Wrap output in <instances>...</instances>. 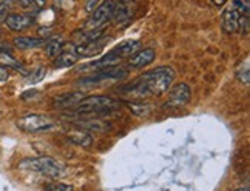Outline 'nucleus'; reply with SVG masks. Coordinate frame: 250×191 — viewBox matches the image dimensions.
I'll list each match as a JSON object with an SVG mask.
<instances>
[{
    "label": "nucleus",
    "mask_w": 250,
    "mask_h": 191,
    "mask_svg": "<svg viewBox=\"0 0 250 191\" xmlns=\"http://www.w3.org/2000/svg\"><path fill=\"white\" fill-rule=\"evenodd\" d=\"M139 46H141V42L139 40H127V42H122L116 48H113V50L108 54H105L102 59L96 60L90 66H91V68H94V70H102V68H108V66H114V65H118L121 60L131 57L134 53L139 50Z\"/></svg>",
    "instance_id": "obj_4"
},
{
    "label": "nucleus",
    "mask_w": 250,
    "mask_h": 191,
    "mask_svg": "<svg viewBox=\"0 0 250 191\" xmlns=\"http://www.w3.org/2000/svg\"><path fill=\"white\" fill-rule=\"evenodd\" d=\"M68 140L73 142L74 145L82 147V148H90L93 145V136L90 134V133H85V131L68 133Z\"/></svg>",
    "instance_id": "obj_16"
},
{
    "label": "nucleus",
    "mask_w": 250,
    "mask_h": 191,
    "mask_svg": "<svg viewBox=\"0 0 250 191\" xmlns=\"http://www.w3.org/2000/svg\"><path fill=\"white\" fill-rule=\"evenodd\" d=\"M236 191H249V187H244V188H238Z\"/></svg>",
    "instance_id": "obj_28"
},
{
    "label": "nucleus",
    "mask_w": 250,
    "mask_h": 191,
    "mask_svg": "<svg viewBox=\"0 0 250 191\" xmlns=\"http://www.w3.org/2000/svg\"><path fill=\"white\" fill-rule=\"evenodd\" d=\"M211 2H213L215 5H218V6H221V5H224L227 0H211Z\"/></svg>",
    "instance_id": "obj_27"
},
{
    "label": "nucleus",
    "mask_w": 250,
    "mask_h": 191,
    "mask_svg": "<svg viewBox=\"0 0 250 191\" xmlns=\"http://www.w3.org/2000/svg\"><path fill=\"white\" fill-rule=\"evenodd\" d=\"M136 8H138V0H116L111 19L116 23H127L133 17V14L136 13Z\"/></svg>",
    "instance_id": "obj_9"
},
{
    "label": "nucleus",
    "mask_w": 250,
    "mask_h": 191,
    "mask_svg": "<svg viewBox=\"0 0 250 191\" xmlns=\"http://www.w3.org/2000/svg\"><path fill=\"white\" fill-rule=\"evenodd\" d=\"M121 105L119 100L107 96H91V97H83L76 107H73V113L76 116H94V114L116 111L121 108Z\"/></svg>",
    "instance_id": "obj_2"
},
{
    "label": "nucleus",
    "mask_w": 250,
    "mask_h": 191,
    "mask_svg": "<svg viewBox=\"0 0 250 191\" xmlns=\"http://www.w3.org/2000/svg\"><path fill=\"white\" fill-rule=\"evenodd\" d=\"M74 125L78 128L96 131V133H102V131L110 130V125H107V123L102 122V120H76Z\"/></svg>",
    "instance_id": "obj_17"
},
{
    "label": "nucleus",
    "mask_w": 250,
    "mask_h": 191,
    "mask_svg": "<svg viewBox=\"0 0 250 191\" xmlns=\"http://www.w3.org/2000/svg\"><path fill=\"white\" fill-rule=\"evenodd\" d=\"M46 191H74L71 185L68 184H54V185H50L48 187Z\"/></svg>",
    "instance_id": "obj_21"
},
{
    "label": "nucleus",
    "mask_w": 250,
    "mask_h": 191,
    "mask_svg": "<svg viewBox=\"0 0 250 191\" xmlns=\"http://www.w3.org/2000/svg\"><path fill=\"white\" fill-rule=\"evenodd\" d=\"M85 97V94L82 91H71V93H63L56 96L53 99V105L56 108L61 110H70L73 107H76L82 99Z\"/></svg>",
    "instance_id": "obj_11"
},
{
    "label": "nucleus",
    "mask_w": 250,
    "mask_h": 191,
    "mask_svg": "<svg viewBox=\"0 0 250 191\" xmlns=\"http://www.w3.org/2000/svg\"><path fill=\"white\" fill-rule=\"evenodd\" d=\"M19 3H21L22 8H34V0H19Z\"/></svg>",
    "instance_id": "obj_25"
},
{
    "label": "nucleus",
    "mask_w": 250,
    "mask_h": 191,
    "mask_svg": "<svg viewBox=\"0 0 250 191\" xmlns=\"http://www.w3.org/2000/svg\"><path fill=\"white\" fill-rule=\"evenodd\" d=\"M236 79L241 83H244V85H249V79H250V76H249V62H244V68L241 65L236 70Z\"/></svg>",
    "instance_id": "obj_19"
},
{
    "label": "nucleus",
    "mask_w": 250,
    "mask_h": 191,
    "mask_svg": "<svg viewBox=\"0 0 250 191\" xmlns=\"http://www.w3.org/2000/svg\"><path fill=\"white\" fill-rule=\"evenodd\" d=\"M175 80V71L170 66H158V68L144 73L136 80L121 88V93L128 96L133 100H142L148 97H158L171 87Z\"/></svg>",
    "instance_id": "obj_1"
},
{
    "label": "nucleus",
    "mask_w": 250,
    "mask_h": 191,
    "mask_svg": "<svg viewBox=\"0 0 250 191\" xmlns=\"http://www.w3.org/2000/svg\"><path fill=\"white\" fill-rule=\"evenodd\" d=\"M98 3H99V0H86L85 9H86L88 13H93V11H94V8L98 6Z\"/></svg>",
    "instance_id": "obj_23"
},
{
    "label": "nucleus",
    "mask_w": 250,
    "mask_h": 191,
    "mask_svg": "<svg viewBox=\"0 0 250 191\" xmlns=\"http://www.w3.org/2000/svg\"><path fill=\"white\" fill-rule=\"evenodd\" d=\"M78 53H76V48H71V50H62L59 54L54 57V66L56 68H68V66H73L76 62H78Z\"/></svg>",
    "instance_id": "obj_14"
},
{
    "label": "nucleus",
    "mask_w": 250,
    "mask_h": 191,
    "mask_svg": "<svg viewBox=\"0 0 250 191\" xmlns=\"http://www.w3.org/2000/svg\"><path fill=\"white\" fill-rule=\"evenodd\" d=\"M33 76H30L28 77V82L30 83H37V82H41L43 77H45V74H46V70L45 68H37L34 73H31Z\"/></svg>",
    "instance_id": "obj_20"
},
{
    "label": "nucleus",
    "mask_w": 250,
    "mask_h": 191,
    "mask_svg": "<svg viewBox=\"0 0 250 191\" xmlns=\"http://www.w3.org/2000/svg\"><path fill=\"white\" fill-rule=\"evenodd\" d=\"M34 96H39V91L31 90V91H28V93H23V94H22V99L25 100L26 97H34Z\"/></svg>",
    "instance_id": "obj_26"
},
{
    "label": "nucleus",
    "mask_w": 250,
    "mask_h": 191,
    "mask_svg": "<svg viewBox=\"0 0 250 191\" xmlns=\"http://www.w3.org/2000/svg\"><path fill=\"white\" fill-rule=\"evenodd\" d=\"M156 53L151 48H146V50L136 51L131 57H128V63L133 66V68H144V66L150 65L153 60H155Z\"/></svg>",
    "instance_id": "obj_12"
},
{
    "label": "nucleus",
    "mask_w": 250,
    "mask_h": 191,
    "mask_svg": "<svg viewBox=\"0 0 250 191\" xmlns=\"http://www.w3.org/2000/svg\"><path fill=\"white\" fill-rule=\"evenodd\" d=\"M48 40H45L43 37H26V36H21L14 39V45L19 50H36V48L45 46Z\"/></svg>",
    "instance_id": "obj_15"
},
{
    "label": "nucleus",
    "mask_w": 250,
    "mask_h": 191,
    "mask_svg": "<svg viewBox=\"0 0 250 191\" xmlns=\"http://www.w3.org/2000/svg\"><path fill=\"white\" fill-rule=\"evenodd\" d=\"M56 127V122L50 116L42 114H30V116L21 117L17 120V128L25 133H43L50 131Z\"/></svg>",
    "instance_id": "obj_5"
},
{
    "label": "nucleus",
    "mask_w": 250,
    "mask_h": 191,
    "mask_svg": "<svg viewBox=\"0 0 250 191\" xmlns=\"http://www.w3.org/2000/svg\"><path fill=\"white\" fill-rule=\"evenodd\" d=\"M113 8H114L113 0H105V2H102L101 5L96 6L94 11L90 13L88 20H86V28H88L90 31L101 30L105 23H107L108 20H111Z\"/></svg>",
    "instance_id": "obj_6"
},
{
    "label": "nucleus",
    "mask_w": 250,
    "mask_h": 191,
    "mask_svg": "<svg viewBox=\"0 0 250 191\" xmlns=\"http://www.w3.org/2000/svg\"><path fill=\"white\" fill-rule=\"evenodd\" d=\"M127 76V70H124L122 66H108V68H102L98 73H94L90 77H85L82 80H79V85H83V87H91L94 83L99 82H105V80H118V79H124Z\"/></svg>",
    "instance_id": "obj_8"
},
{
    "label": "nucleus",
    "mask_w": 250,
    "mask_h": 191,
    "mask_svg": "<svg viewBox=\"0 0 250 191\" xmlns=\"http://www.w3.org/2000/svg\"><path fill=\"white\" fill-rule=\"evenodd\" d=\"M9 14V2H0V23L5 22Z\"/></svg>",
    "instance_id": "obj_22"
},
{
    "label": "nucleus",
    "mask_w": 250,
    "mask_h": 191,
    "mask_svg": "<svg viewBox=\"0 0 250 191\" xmlns=\"http://www.w3.org/2000/svg\"><path fill=\"white\" fill-rule=\"evenodd\" d=\"M239 13L232 6H229L226 11L223 13V30L227 34H233L238 31V26H239Z\"/></svg>",
    "instance_id": "obj_13"
},
{
    "label": "nucleus",
    "mask_w": 250,
    "mask_h": 191,
    "mask_svg": "<svg viewBox=\"0 0 250 191\" xmlns=\"http://www.w3.org/2000/svg\"><path fill=\"white\" fill-rule=\"evenodd\" d=\"M5 23L11 31L21 33L28 30L34 23V17L31 14H8Z\"/></svg>",
    "instance_id": "obj_10"
},
{
    "label": "nucleus",
    "mask_w": 250,
    "mask_h": 191,
    "mask_svg": "<svg viewBox=\"0 0 250 191\" xmlns=\"http://www.w3.org/2000/svg\"><path fill=\"white\" fill-rule=\"evenodd\" d=\"M63 50V40L62 39H53L45 43V51L50 57H56Z\"/></svg>",
    "instance_id": "obj_18"
},
{
    "label": "nucleus",
    "mask_w": 250,
    "mask_h": 191,
    "mask_svg": "<svg viewBox=\"0 0 250 191\" xmlns=\"http://www.w3.org/2000/svg\"><path fill=\"white\" fill-rule=\"evenodd\" d=\"M190 97H191V91L188 88V85L178 83L170 90L168 99L164 105H162V108L164 110H181L190 102Z\"/></svg>",
    "instance_id": "obj_7"
},
{
    "label": "nucleus",
    "mask_w": 250,
    "mask_h": 191,
    "mask_svg": "<svg viewBox=\"0 0 250 191\" xmlns=\"http://www.w3.org/2000/svg\"><path fill=\"white\" fill-rule=\"evenodd\" d=\"M19 168L33 171V173H39L51 179H59L65 174V167L62 162L56 160L54 157H50V156L23 159L21 164H19Z\"/></svg>",
    "instance_id": "obj_3"
},
{
    "label": "nucleus",
    "mask_w": 250,
    "mask_h": 191,
    "mask_svg": "<svg viewBox=\"0 0 250 191\" xmlns=\"http://www.w3.org/2000/svg\"><path fill=\"white\" fill-rule=\"evenodd\" d=\"M8 77H9L8 70L5 68V66L0 65V82H5V80H8Z\"/></svg>",
    "instance_id": "obj_24"
}]
</instances>
